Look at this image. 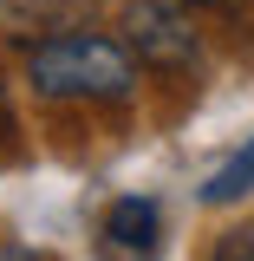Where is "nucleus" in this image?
Here are the masks:
<instances>
[{
    "mask_svg": "<svg viewBox=\"0 0 254 261\" xmlns=\"http://www.w3.org/2000/svg\"><path fill=\"white\" fill-rule=\"evenodd\" d=\"M248 190H254V144H241V150H235V157L202 183V202H215V209H222V202H241Z\"/></svg>",
    "mask_w": 254,
    "mask_h": 261,
    "instance_id": "4",
    "label": "nucleus"
},
{
    "mask_svg": "<svg viewBox=\"0 0 254 261\" xmlns=\"http://www.w3.org/2000/svg\"><path fill=\"white\" fill-rule=\"evenodd\" d=\"M124 46H130V59H144V65L183 72V65H195V53H202L195 13L183 0H130L124 7Z\"/></svg>",
    "mask_w": 254,
    "mask_h": 261,
    "instance_id": "2",
    "label": "nucleus"
},
{
    "mask_svg": "<svg viewBox=\"0 0 254 261\" xmlns=\"http://www.w3.org/2000/svg\"><path fill=\"white\" fill-rule=\"evenodd\" d=\"M0 130H7V98H0Z\"/></svg>",
    "mask_w": 254,
    "mask_h": 261,
    "instance_id": "5",
    "label": "nucleus"
},
{
    "mask_svg": "<svg viewBox=\"0 0 254 261\" xmlns=\"http://www.w3.org/2000/svg\"><path fill=\"white\" fill-rule=\"evenodd\" d=\"M104 242L124 255H157V202L150 196H118L104 209Z\"/></svg>",
    "mask_w": 254,
    "mask_h": 261,
    "instance_id": "3",
    "label": "nucleus"
},
{
    "mask_svg": "<svg viewBox=\"0 0 254 261\" xmlns=\"http://www.w3.org/2000/svg\"><path fill=\"white\" fill-rule=\"evenodd\" d=\"M26 85L52 105H118L137 92V59L104 33H46L26 53Z\"/></svg>",
    "mask_w": 254,
    "mask_h": 261,
    "instance_id": "1",
    "label": "nucleus"
}]
</instances>
